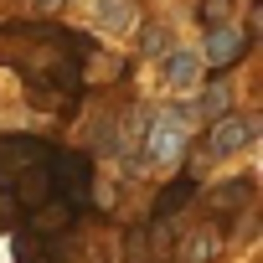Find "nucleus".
Wrapping results in <instances>:
<instances>
[{
  "label": "nucleus",
  "mask_w": 263,
  "mask_h": 263,
  "mask_svg": "<svg viewBox=\"0 0 263 263\" xmlns=\"http://www.w3.org/2000/svg\"><path fill=\"white\" fill-rule=\"evenodd\" d=\"M196 196H201V186H196L191 176H176L171 186H160V196H155V206H150V222H171V217H181Z\"/></svg>",
  "instance_id": "obj_8"
},
{
  "label": "nucleus",
  "mask_w": 263,
  "mask_h": 263,
  "mask_svg": "<svg viewBox=\"0 0 263 263\" xmlns=\"http://www.w3.org/2000/svg\"><path fill=\"white\" fill-rule=\"evenodd\" d=\"M248 145H253V119H242V114H222V119L206 124V155H212V160L237 155V150H248Z\"/></svg>",
  "instance_id": "obj_5"
},
{
  "label": "nucleus",
  "mask_w": 263,
  "mask_h": 263,
  "mask_svg": "<svg viewBox=\"0 0 263 263\" xmlns=\"http://www.w3.org/2000/svg\"><path fill=\"white\" fill-rule=\"evenodd\" d=\"M196 108H201L206 119H222V114H232V88H227V83H212V88H201Z\"/></svg>",
  "instance_id": "obj_11"
},
{
  "label": "nucleus",
  "mask_w": 263,
  "mask_h": 263,
  "mask_svg": "<svg viewBox=\"0 0 263 263\" xmlns=\"http://www.w3.org/2000/svg\"><path fill=\"white\" fill-rule=\"evenodd\" d=\"M242 52H248V31H237L232 21H222V26H206V42H201V67H212V72H227V67H237L242 62Z\"/></svg>",
  "instance_id": "obj_4"
},
{
  "label": "nucleus",
  "mask_w": 263,
  "mask_h": 263,
  "mask_svg": "<svg viewBox=\"0 0 263 263\" xmlns=\"http://www.w3.org/2000/svg\"><path fill=\"white\" fill-rule=\"evenodd\" d=\"M222 242H227V227H217V222L186 227L181 248H176V263H212V258H222Z\"/></svg>",
  "instance_id": "obj_6"
},
{
  "label": "nucleus",
  "mask_w": 263,
  "mask_h": 263,
  "mask_svg": "<svg viewBox=\"0 0 263 263\" xmlns=\"http://www.w3.org/2000/svg\"><path fill=\"white\" fill-rule=\"evenodd\" d=\"M52 196L83 217L88 201H93V155H78V150H57L52 155Z\"/></svg>",
  "instance_id": "obj_1"
},
{
  "label": "nucleus",
  "mask_w": 263,
  "mask_h": 263,
  "mask_svg": "<svg viewBox=\"0 0 263 263\" xmlns=\"http://www.w3.org/2000/svg\"><path fill=\"white\" fill-rule=\"evenodd\" d=\"M140 52H145V57H155V52H165V26H150V31L140 36Z\"/></svg>",
  "instance_id": "obj_14"
},
{
  "label": "nucleus",
  "mask_w": 263,
  "mask_h": 263,
  "mask_svg": "<svg viewBox=\"0 0 263 263\" xmlns=\"http://www.w3.org/2000/svg\"><path fill=\"white\" fill-rule=\"evenodd\" d=\"M253 186H258L253 176H232V181H222V186H217V191L206 196V212H212V222H217V217L227 222L232 212H242V206H253Z\"/></svg>",
  "instance_id": "obj_7"
},
{
  "label": "nucleus",
  "mask_w": 263,
  "mask_h": 263,
  "mask_svg": "<svg viewBox=\"0 0 263 263\" xmlns=\"http://www.w3.org/2000/svg\"><path fill=\"white\" fill-rule=\"evenodd\" d=\"M186 108H171V114H155L150 119V129L140 135V155H145V165H176L181 160V150H186Z\"/></svg>",
  "instance_id": "obj_2"
},
{
  "label": "nucleus",
  "mask_w": 263,
  "mask_h": 263,
  "mask_svg": "<svg viewBox=\"0 0 263 263\" xmlns=\"http://www.w3.org/2000/svg\"><path fill=\"white\" fill-rule=\"evenodd\" d=\"M52 155H57V145H47V140H36V135H0V191H6L21 171L47 165Z\"/></svg>",
  "instance_id": "obj_3"
},
{
  "label": "nucleus",
  "mask_w": 263,
  "mask_h": 263,
  "mask_svg": "<svg viewBox=\"0 0 263 263\" xmlns=\"http://www.w3.org/2000/svg\"><path fill=\"white\" fill-rule=\"evenodd\" d=\"M16 263H62V258L36 237H16Z\"/></svg>",
  "instance_id": "obj_12"
},
{
  "label": "nucleus",
  "mask_w": 263,
  "mask_h": 263,
  "mask_svg": "<svg viewBox=\"0 0 263 263\" xmlns=\"http://www.w3.org/2000/svg\"><path fill=\"white\" fill-rule=\"evenodd\" d=\"M129 16H135V0H98V6H93V21L103 31H124Z\"/></svg>",
  "instance_id": "obj_10"
},
{
  "label": "nucleus",
  "mask_w": 263,
  "mask_h": 263,
  "mask_svg": "<svg viewBox=\"0 0 263 263\" xmlns=\"http://www.w3.org/2000/svg\"><path fill=\"white\" fill-rule=\"evenodd\" d=\"M160 72H165L171 88H196V78H201V57L186 52V47H165V52H160Z\"/></svg>",
  "instance_id": "obj_9"
},
{
  "label": "nucleus",
  "mask_w": 263,
  "mask_h": 263,
  "mask_svg": "<svg viewBox=\"0 0 263 263\" xmlns=\"http://www.w3.org/2000/svg\"><path fill=\"white\" fill-rule=\"evenodd\" d=\"M232 16V0H201V6H196V21L201 26H222Z\"/></svg>",
  "instance_id": "obj_13"
},
{
  "label": "nucleus",
  "mask_w": 263,
  "mask_h": 263,
  "mask_svg": "<svg viewBox=\"0 0 263 263\" xmlns=\"http://www.w3.org/2000/svg\"><path fill=\"white\" fill-rule=\"evenodd\" d=\"M31 6H36L42 16H52V11H62V0H31Z\"/></svg>",
  "instance_id": "obj_15"
}]
</instances>
